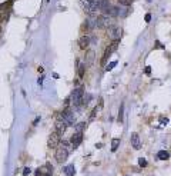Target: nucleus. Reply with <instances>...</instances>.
Listing matches in <instances>:
<instances>
[{
    "mask_svg": "<svg viewBox=\"0 0 171 176\" xmlns=\"http://www.w3.org/2000/svg\"><path fill=\"white\" fill-rule=\"evenodd\" d=\"M123 113H124V105L120 106V110H119V122H123Z\"/></svg>",
    "mask_w": 171,
    "mask_h": 176,
    "instance_id": "nucleus-19",
    "label": "nucleus"
},
{
    "mask_svg": "<svg viewBox=\"0 0 171 176\" xmlns=\"http://www.w3.org/2000/svg\"><path fill=\"white\" fill-rule=\"evenodd\" d=\"M83 96H84L83 89H81V88L74 89V90H73V93H71V96H70V100L73 102V105H74V106L80 107V106L83 105Z\"/></svg>",
    "mask_w": 171,
    "mask_h": 176,
    "instance_id": "nucleus-2",
    "label": "nucleus"
},
{
    "mask_svg": "<svg viewBox=\"0 0 171 176\" xmlns=\"http://www.w3.org/2000/svg\"><path fill=\"white\" fill-rule=\"evenodd\" d=\"M83 142V132H77V133H74L73 136H71V139H70V143H71V146L76 149V147H79V145Z\"/></svg>",
    "mask_w": 171,
    "mask_h": 176,
    "instance_id": "nucleus-6",
    "label": "nucleus"
},
{
    "mask_svg": "<svg viewBox=\"0 0 171 176\" xmlns=\"http://www.w3.org/2000/svg\"><path fill=\"white\" fill-rule=\"evenodd\" d=\"M60 135L59 133H56V132H53L50 133V136H49V141H47V145H49V147L50 149H56L59 145H60Z\"/></svg>",
    "mask_w": 171,
    "mask_h": 176,
    "instance_id": "nucleus-3",
    "label": "nucleus"
},
{
    "mask_svg": "<svg viewBox=\"0 0 171 176\" xmlns=\"http://www.w3.org/2000/svg\"><path fill=\"white\" fill-rule=\"evenodd\" d=\"M68 105H70V97H67L66 102H64V106H66V107H68Z\"/></svg>",
    "mask_w": 171,
    "mask_h": 176,
    "instance_id": "nucleus-30",
    "label": "nucleus"
},
{
    "mask_svg": "<svg viewBox=\"0 0 171 176\" xmlns=\"http://www.w3.org/2000/svg\"><path fill=\"white\" fill-rule=\"evenodd\" d=\"M144 20H145L147 23H150V22H151V15H150V13H147V15H145V17H144Z\"/></svg>",
    "mask_w": 171,
    "mask_h": 176,
    "instance_id": "nucleus-26",
    "label": "nucleus"
},
{
    "mask_svg": "<svg viewBox=\"0 0 171 176\" xmlns=\"http://www.w3.org/2000/svg\"><path fill=\"white\" fill-rule=\"evenodd\" d=\"M120 4H123V6H125V7H128V6H131V3H133V0H117Z\"/></svg>",
    "mask_w": 171,
    "mask_h": 176,
    "instance_id": "nucleus-18",
    "label": "nucleus"
},
{
    "mask_svg": "<svg viewBox=\"0 0 171 176\" xmlns=\"http://www.w3.org/2000/svg\"><path fill=\"white\" fill-rule=\"evenodd\" d=\"M60 119H61L63 122H66L67 125H71L73 122H74V115L71 113V110H70L68 107H66V109L61 112V116H60Z\"/></svg>",
    "mask_w": 171,
    "mask_h": 176,
    "instance_id": "nucleus-5",
    "label": "nucleus"
},
{
    "mask_svg": "<svg viewBox=\"0 0 171 176\" xmlns=\"http://www.w3.org/2000/svg\"><path fill=\"white\" fill-rule=\"evenodd\" d=\"M93 63H94V52L93 50H87V53H86V62H84L86 67L91 66Z\"/></svg>",
    "mask_w": 171,
    "mask_h": 176,
    "instance_id": "nucleus-10",
    "label": "nucleus"
},
{
    "mask_svg": "<svg viewBox=\"0 0 171 176\" xmlns=\"http://www.w3.org/2000/svg\"><path fill=\"white\" fill-rule=\"evenodd\" d=\"M67 126H68V125L66 123V122H63V120L60 119L59 122H56V126H54V132H56V133H59V135L61 136V135H64V132L67 130Z\"/></svg>",
    "mask_w": 171,
    "mask_h": 176,
    "instance_id": "nucleus-7",
    "label": "nucleus"
},
{
    "mask_svg": "<svg viewBox=\"0 0 171 176\" xmlns=\"http://www.w3.org/2000/svg\"><path fill=\"white\" fill-rule=\"evenodd\" d=\"M36 176H43V170H41V168H39V169H36Z\"/></svg>",
    "mask_w": 171,
    "mask_h": 176,
    "instance_id": "nucleus-24",
    "label": "nucleus"
},
{
    "mask_svg": "<svg viewBox=\"0 0 171 176\" xmlns=\"http://www.w3.org/2000/svg\"><path fill=\"white\" fill-rule=\"evenodd\" d=\"M157 158L160 159V160H167V159L170 158V153H168L167 150H160V152L157 153Z\"/></svg>",
    "mask_w": 171,
    "mask_h": 176,
    "instance_id": "nucleus-14",
    "label": "nucleus"
},
{
    "mask_svg": "<svg viewBox=\"0 0 171 176\" xmlns=\"http://www.w3.org/2000/svg\"><path fill=\"white\" fill-rule=\"evenodd\" d=\"M116 66H117V62H111V63L105 67V70H111V69H113V67H116Z\"/></svg>",
    "mask_w": 171,
    "mask_h": 176,
    "instance_id": "nucleus-21",
    "label": "nucleus"
},
{
    "mask_svg": "<svg viewBox=\"0 0 171 176\" xmlns=\"http://www.w3.org/2000/svg\"><path fill=\"white\" fill-rule=\"evenodd\" d=\"M77 73H79V77H80V79L84 76V73H86V65L84 63L79 65V70H77Z\"/></svg>",
    "mask_w": 171,
    "mask_h": 176,
    "instance_id": "nucleus-16",
    "label": "nucleus"
},
{
    "mask_svg": "<svg viewBox=\"0 0 171 176\" xmlns=\"http://www.w3.org/2000/svg\"><path fill=\"white\" fill-rule=\"evenodd\" d=\"M0 35H1V29H0Z\"/></svg>",
    "mask_w": 171,
    "mask_h": 176,
    "instance_id": "nucleus-31",
    "label": "nucleus"
},
{
    "mask_svg": "<svg viewBox=\"0 0 171 176\" xmlns=\"http://www.w3.org/2000/svg\"><path fill=\"white\" fill-rule=\"evenodd\" d=\"M79 46H80V49L86 50V49L90 46V37L87 35H83L80 39H79Z\"/></svg>",
    "mask_w": 171,
    "mask_h": 176,
    "instance_id": "nucleus-9",
    "label": "nucleus"
},
{
    "mask_svg": "<svg viewBox=\"0 0 171 176\" xmlns=\"http://www.w3.org/2000/svg\"><path fill=\"white\" fill-rule=\"evenodd\" d=\"M68 143L67 142H61L60 146H57V150H56V160L59 163H63L66 159L68 158Z\"/></svg>",
    "mask_w": 171,
    "mask_h": 176,
    "instance_id": "nucleus-1",
    "label": "nucleus"
},
{
    "mask_svg": "<svg viewBox=\"0 0 171 176\" xmlns=\"http://www.w3.org/2000/svg\"><path fill=\"white\" fill-rule=\"evenodd\" d=\"M145 73H147V74H150V73H151V67H150V66H147V67H145Z\"/></svg>",
    "mask_w": 171,
    "mask_h": 176,
    "instance_id": "nucleus-29",
    "label": "nucleus"
},
{
    "mask_svg": "<svg viewBox=\"0 0 171 176\" xmlns=\"http://www.w3.org/2000/svg\"><path fill=\"white\" fill-rule=\"evenodd\" d=\"M155 47H157V49H164V46H163L161 42H158V40L155 42Z\"/></svg>",
    "mask_w": 171,
    "mask_h": 176,
    "instance_id": "nucleus-25",
    "label": "nucleus"
},
{
    "mask_svg": "<svg viewBox=\"0 0 171 176\" xmlns=\"http://www.w3.org/2000/svg\"><path fill=\"white\" fill-rule=\"evenodd\" d=\"M107 32H108V36L113 39V40H120V37H121V29H120L119 26H110V27H107Z\"/></svg>",
    "mask_w": 171,
    "mask_h": 176,
    "instance_id": "nucleus-4",
    "label": "nucleus"
},
{
    "mask_svg": "<svg viewBox=\"0 0 171 176\" xmlns=\"http://www.w3.org/2000/svg\"><path fill=\"white\" fill-rule=\"evenodd\" d=\"M99 109H100V107H99ZM99 109H97V106H96V107L93 109V112H91V119H94V118H96V115H97V112H99Z\"/></svg>",
    "mask_w": 171,
    "mask_h": 176,
    "instance_id": "nucleus-23",
    "label": "nucleus"
},
{
    "mask_svg": "<svg viewBox=\"0 0 171 176\" xmlns=\"http://www.w3.org/2000/svg\"><path fill=\"white\" fill-rule=\"evenodd\" d=\"M30 172H32V170H30L29 168H26V169L23 170V176H27V175H29V173H30Z\"/></svg>",
    "mask_w": 171,
    "mask_h": 176,
    "instance_id": "nucleus-27",
    "label": "nucleus"
},
{
    "mask_svg": "<svg viewBox=\"0 0 171 176\" xmlns=\"http://www.w3.org/2000/svg\"><path fill=\"white\" fill-rule=\"evenodd\" d=\"M119 45H120V40H113V42H111V45L107 47V50H108L110 53L116 52V50L119 49Z\"/></svg>",
    "mask_w": 171,
    "mask_h": 176,
    "instance_id": "nucleus-12",
    "label": "nucleus"
},
{
    "mask_svg": "<svg viewBox=\"0 0 171 176\" xmlns=\"http://www.w3.org/2000/svg\"><path fill=\"white\" fill-rule=\"evenodd\" d=\"M138 165H140L141 168H145V166H147V160L144 158H140L138 159Z\"/></svg>",
    "mask_w": 171,
    "mask_h": 176,
    "instance_id": "nucleus-20",
    "label": "nucleus"
},
{
    "mask_svg": "<svg viewBox=\"0 0 171 176\" xmlns=\"http://www.w3.org/2000/svg\"><path fill=\"white\" fill-rule=\"evenodd\" d=\"M130 142H131V146H133V149L138 150V149L141 147V141H140V136H138V133H131V136H130Z\"/></svg>",
    "mask_w": 171,
    "mask_h": 176,
    "instance_id": "nucleus-8",
    "label": "nucleus"
},
{
    "mask_svg": "<svg viewBox=\"0 0 171 176\" xmlns=\"http://www.w3.org/2000/svg\"><path fill=\"white\" fill-rule=\"evenodd\" d=\"M119 146H120V139L119 138H114V139L111 141V150L116 152V150L119 149Z\"/></svg>",
    "mask_w": 171,
    "mask_h": 176,
    "instance_id": "nucleus-15",
    "label": "nucleus"
},
{
    "mask_svg": "<svg viewBox=\"0 0 171 176\" xmlns=\"http://www.w3.org/2000/svg\"><path fill=\"white\" fill-rule=\"evenodd\" d=\"M110 54H111V53L105 49V52H104V54H103V59H101V65H105V62H107V59H108V56H110Z\"/></svg>",
    "mask_w": 171,
    "mask_h": 176,
    "instance_id": "nucleus-17",
    "label": "nucleus"
},
{
    "mask_svg": "<svg viewBox=\"0 0 171 176\" xmlns=\"http://www.w3.org/2000/svg\"><path fill=\"white\" fill-rule=\"evenodd\" d=\"M160 122H161V123H168V119H167V118H160Z\"/></svg>",
    "mask_w": 171,
    "mask_h": 176,
    "instance_id": "nucleus-28",
    "label": "nucleus"
},
{
    "mask_svg": "<svg viewBox=\"0 0 171 176\" xmlns=\"http://www.w3.org/2000/svg\"><path fill=\"white\" fill-rule=\"evenodd\" d=\"M12 4H13V0H9V1H4V3H1L0 4V12H7L10 7H12Z\"/></svg>",
    "mask_w": 171,
    "mask_h": 176,
    "instance_id": "nucleus-13",
    "label": "nucleus"
},
{
    "mask_svg": "<svg viewBox=\"0 0 171 176\" xmlns=\"http://www.w3.org/2000/svg\"><path fill=\"white\" fill-rule=\"evenodd\" d=\"M86 126H87V125L83 123V122H81V123H79V125H77V132H81V130L84 129Z\"/></svg>",
    "mask_w": 171,
    "mask_h": 176,
    "instance_id": "nucleus-22",
    "label": "nucleus"
},
{
    "mask_svg": "<svg viewBox=\"0 0 171 176\" xmlns=\"http://www.w3.org/2000/svg\"><path fill=\"white\" fill-rule=\"evenodd\" d=\"M64 173L67 176H74L76 173V168H74V165H67L66 168H64Z\"/></svg>",
    "mask_w": 171,
    "mask_h": 176,
    "instance_id": "nucleus-11",
    "label": "nucleus"
}]
</instances>
